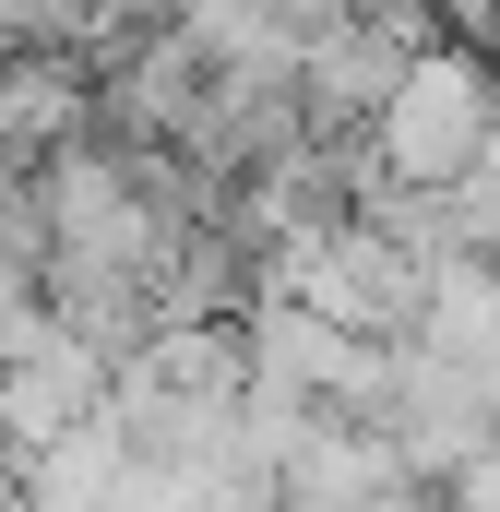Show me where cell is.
I'll return each instance as SVG.
<instances>
[{
  "instance_id": "cell-1",
  "label": "cell",
  "mask_w": 500,
  "mask_h": 512,
  "mask_svg": "<svg viewBox=\"0 0 500 512\" xmlns=\"http://www.w3.org/2000/svg\"><path fill=\"white\" fill-rule=\"evenodd\" d=\"M489 84H477V60H405L393 72V96L370 108V155L393 167V179H453L465 155H477V131H489Z\"/></svg>"
},
{
  "instance_id": "cell-2",
  "label": "cell",
  "mask_w": 500,
  "mask_h": 512,
  "mask_svg": "<svg viewBox=\"0 0 500 512\" xmlns=\"http://www.w3.org/2000/svg\"><path fill=\"white\" fill-rule=\"evenodd\" d=\"M96 131V72L84 60H60V48H12L0 60V143L36 167V155H60V143H84Z\"/></svg>"
}]
</instances>
